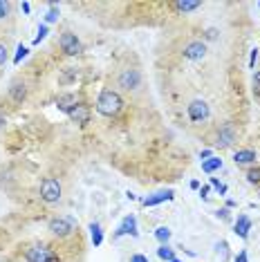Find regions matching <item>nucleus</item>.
<instances>
[{
	"label": "nucleus",
	"mask_w": 260,
	"mask_h": 262,
	"mask_svg": "<svg viewBox=\"0 0 260 262\" xmlns=\"http://www.w3.org/2000/svg\"><path fill=\"white\" fill-rule=\"evenodd\" d=\"M206 38H209V40L218 38V29H206Z\"/></svg>",
	"instance_id": "nucleus-34"
},
{
	"label": "nucleus",
	"mask_w": 260,
	"mask_h": 262,
	"mask_svg": "<svg viewBox=\"0 0 260 262\" xmlns=\"http://www.w3.org/2000/svg\"><path fill=\"white\" fill-rule=\"evenodd\" d=\"M200 7H202L200 0H177V3H173V9L177 14H191V11L200 9Z\"/></svg>",
	"instance_id": "nucleus-16"
},
{
	"label": "nucleus",
	"mask_w": 260,
	"mask_h": 262,
	"mask_svg": "<svg viewBox=\"0 0 260 262\" xmlns=\"http://www.w3.org/2000/svg\"><path fill=\"white\" fill-rule=\"evenodd\" d=\"M90 235H92V244H94V247H101V242H103L101 224H99V222H92V224H90Z\"/></svg>",
	"instance_id": "nucleus-21"
},
{
	"label": "nucleus",
	"mask_w": 260,
	"mask_h": 262,
	"mask_svg": "<svg viewBox=\"0 0 260 262\" xmlns=\"http://www.w3.org/2000/svg\"><path fill=\"white\" fill-rule=\"evenodd\" d=\"M235 262H249V258H247V251H240L238 255H235Z\"/></svg>",
	"instance_id": "nucleus-31"
},
{
	"label": "nucleus",
	"mask_w": 260,
	"mask_h": 262,
	"mask_svg": "<svg viewBox=\"0 0 260 262\" xmlns=\"http://www.w3.org/2000/svg\"><path fill=\"white\" fill-rule=\"evenodd\" d=\"M211 186H213V188H218V193H220V195H224V193H227V186L218 182V177H211Z\"/></svg>",
	"instance_id": "nucleus-27"
},
{
	"label": "nucleus",
	"mask_w": 260,
	"mask_h": 262,
	"mask_svg": "<svg viewBox=\"0 0 260 262\" xmlns=\"http://www.w3.org/2000/svg\"><path fill=\"white\" fill-rule=\"evenodd\" d=\"M40 200L45 202V204H56L58 200H61L63 195V186L61 182L56 180V177H45L43 182H40Z\"/></svg>",
	"instance_id": "nucleus-2"
},
{
	"label": "nucleus",
	"mask_w": 260,
	"mask_h": 262,
	"mask_svg": "<svg viewBox=\"0 0 260 262\" xmlns=\"http://www.w3.org/2000/svg\"><path fill=\"white\" fill-rule=\"evenodd\" d=\"M235 139H238V130H235L231 123H224V126H220V130H218L213 144L218 148H229L235 144Z\"/></svg>",
	"instance_id": "nucleus-8"
},
{
	"label": "nucleus",
	"mask_w": 260,
	"mask_h": 262,
	"mask_svg": "<svg viewBox=\"0 0 260 262\" xmlns=\"http://www.w3.org/2000/svg\"><path fill=\"white\" fill-rule=\"evenodd\" d=\"M45 36H47V25H40V27H38V36L34 38V43L38 45V43H40V40H43Z\"/></svg>",
	"instance_id": "nucleus-29"
},
{
	"label": "nucleus",
	"mask_w": 260,
	"mask_h": 262,
	"mask_svg": "<svg viewBox=\"0 0 260 262\" xmlns=\"http://www.w3.org/2000/svg\"><path fill=\"white\" fill-rule=\"evenodd\" d=\"M182 56L188 58V61H202L206 56V43L202 40H188L182 50Z\"/></svg>",
	"instance_id": "nucleus-10"
},
{
	"label": "nucleus",
	"mask_w": 260,
	"mask_h": 262,
	"mask_svg": "<svg viewBox=\"0 0 260 262\" xmlns=\"http://www.w3.org/2000/svg\"><path fill=\"white\" fill-rule=\"evenodd\" d=\"M11 16H14V3L0 0V25H5L7 20H11Z\"/></svg>",
	"instance_id": "nucleus-18"
},
{
	"label": "nucleus",
	"mask_w": 260,
	"mask_h": 262,
	"mask_svg": "<svg viewBox=\"0 0 260 262\" xmlns=\"http://www.w3.org/2000/svg\"><path fill=\"white\" fill-rule=\"evenodd\" d=\"M233 229H235V235L242 237V240H247V237H249V231H251V220H249V215H238Z\"/></svg>",
	"instance_id": "nucleus-15"
},
{
	"label": "nucleus",
	"mask_w": 260,
	"mask_h": 262,
	"mask_svg": "<svg viewBox=\"0 0 260 262\" xmlns=\"http://www.w3.org/2000/svg\"><path fill=\"white\" fill-rule=\"evenodd\" d=\"M186 115H188V119H191L193 123H204V121H209V117H211V108H209L206 101L195 99V101H191V103L186 105Z\"/></svg>",
	"instance_id": "nucleus-5"
},
{
	"label": "nucleus",
	"mask_w": 260,
	"mask_h": 262,
	"mask_svg": "<svg viewBox=\"0 0 260 262\" xmlns=\"http://www.w3.org/2000/svg\"><path fill=\"white\" fill-rule=\"evenodd\" d=\"M247 182L249 184H260V168H249L247 170Z\"/></svg>",
	"instance_id": "nucleus-25"
},
{
	"label": "nucleus",
	"mask_w": 260,
	"mask_h": 262,
	"mask_svg": "<svg viewBox=\"0 0 260 262\" xmlns=\"http://www.w3.org/2000/svg\"><path fill=\"white\" fill-rule=\"evenodd\" d=\"M27 52H29V50H27V47H25V45H18V54H16V58H14V63H16V65H18V63L23 61V58H25V56H27Z\"/></svg>",
	"instance_id": "nucleus-26"
},
{
	"label": "nucleus",
	"mask_w": 260,
	"mask_h": 262,
	"mask_svg": "<svg viewBox=\"0 0 260 262\" xmlns=\"http://www.w3.org/2000/svg\"><path fill=\"white\" fill-rule=\"evenodd\" d=\"M7 56H9L7 45H3V43H0V65H5V63H7Z\"/></svg>",
	"instance_id": "nucleus-28"
},
{
	"label": "nucleus",
	"mask_w": 260,
	"mask_h": 262,
	"mask_svg": "<svg viewBox=\"0 0 260 262\" xmlns=\"http://www.w3.org/2000/svg\"><path fill=\"white\" fill-rule=\"evenodd\" d=\"M222 168V159L220 157H209V159H204L202 162V170L204 172H215V170H220Z\"/></svg>",
	"instance_id": "nucleus-19"
},
{
	"label": "nucleus",
	"mask_w": 260,
	"mask_h": 262,
	"mask_svg": "<svg viewBox=\"0 0 260 262\" xmlns=\"http://www.w3.org/2000/svg\"><path fill=\"white\" fill-rule=\"evenodd\" d=\"M76 76H79L76 68H65V70H63V74L58 76V83H61V85H70V83H74V81H76Z\"/></svg>",
	"instance_id": "nucleus-20"
},
{
	"label": "nucleus",
	"mask_w": 260,
	"mask_h": 262,
	"mask_svg": "<svg viewBox=\"0 0 260 262\" xmlns=\"http://www.w3.org/2000/svg\"><path fill=\"white\" fill-rule=\"evenodd\" d=\"M209 186H202V188H200V198H202V200H206V198H209Z\"/></svg>",
	"instance_id": "nucleus-36"
},
{
	"label": "nucleus",
	"mask_w": 260,
	"mask_h": 262,
	"mask_svg": "<svg viewBox=\"0 0 260 262\" xmlns=\"http://www.w3.org/2000/svg\"><path fill=\"white\" fill-rule=\"evenodd\" d=\"M58 20V7L56 5H50V11H47V16H45V25L47 23H56Z\"/></svg>",
	"instance_id": "nucleus-24"
},
{
	"label": "nucleus",
	"mask_w": 260,
	"mask_h": 262,
	"mask_svg": "<svg viewBox=\"0 0 260 262\" xmlns=\"http://www.w3.org/2000/svg\"><path fill=\"white\" fill-rule=\"evenodd\" d=\"M121 235H133V237H137L139 233H137V220H135V215H126L123 217V222L119 224V229L115 231V240L117 237H121Z\"/></svg>",
	"instance_id": "nucleus-11"
},
{
	"label": "nucleus",
	"mask_w": 260,
	"mask_h": 262,
	"mask_svg": "<svg viewBox=\"0 0 260 262\" xmlns=\"http://www.w3.org/2000/svg\"><path fill=\"white\" fill-rule=\"evenodd\" d=\"M168 200H173V190H159V193H155V195H150V198L144 200V206H157V204L168 202Z\"/></svg>",
	"instance_id": "nucleus-17"
},
{
	"label": "nucleus",
	"mask_w": 260,
	"mask_h": 262,
	"mask_svg": "<svg viewBox=\"0 0 260 262\" xmlns=\"http://www.w3.org/2000/svg\"><path fill=\"white\" fill-rule=\"evenodd\" d=\"M200 157H202V162H204V159L213 157V152H211V150H202V152H200Z\"/></svg>",
	"instance_id": "nucleus-37"
},
{
	"label": "nucleus",
	"mask_w": 260,
	"mask_h": 262,
	"mask_svg": "<svg viewBox=\"0 0 260 262\" xmlns=\"http://www.w3.org/2000/svg\"><path fill=\"white\" fill-rule=\"evenodd\" d=\"M68 117H70V121L72 123H79V126H88L90 123V119H92V110H90V105H85V103H76L72 110L68 112Z\"/></svg>",
	"instance_id": "nucleus-9"
},
{
	"label": "nucleus",
	"mask_w": 260,
	"mask_h": 262,
	"mask_svg": "<svg viewBox=\"0 0 260 262\" xmlns=\"http://www.w3.org/2000/svg\"><path fill=\"white\" fill-rule=\"evenodd\" d=\"M157 255H159V258H162L164 262H173V260H175V251L168 247V244H159Z\"/></svg>",
	"instance_id": "nucleus-22"
},
{
	"label": "nucleus",
	"mask_w": 260,
	"mask_h": 262,
	"mask_svg": "<svg viewBox=\"0 0 260 262\" xmlns=\"http://www.w3.org/2000/svg\"><path fill=\"white\" fill-rule=\"evenodd\" d=\"M155 237H157V240L162 242V244H166V242L170 240V229H168V226H159V229L155 231Z\"/></svg>",
	"instance_id": "nucleus-23"
},
{
	"label": "nucleus",
	"mask_w": 260,
	"mask_h": 262,
	"mask_svg": "<svg viewBox=\"0 0 260 262\" xmlns=\"http://www.w3.org/2000/svg\"><path fill=\"white\" fill-rule=\"evenodd\" d=\"M256 58H258V50H251V58H249V68L256 65Z\"/></svg>",
	"instance_id": "nucleus-35"
},
{
	"label": "nucleus",
	"mask_w": 260,
	"mask_h": 262,
	"mask_svg": "<svg viewBox=\"0 0 260 262\" xmlns=\"http://www.w3.org/2000/svg\"><path fill=\"white\" fill-rule=\"evenodd\" d=\"M25 260L27 262H58V253L52 251L45 244H34L25 251Z\"/></svg>",
	"instance_id": "nucleus-4"
},
{
	"label": "nucleus",
	"mask_w": 260,
	"mask_h": 262,
	"mask_svg": "<svg viewBox=\"0 0 260 262\" xmlns=\"http://www.w3.org/2000/svg\"><path fill=\"white\" fill-rule=\"evenodd\" d=\"M47 229L52 231L56 237H68L76 231V222L72 217H65V215H58V217H52L47 222Z\"/></svg>",
	"instance_id": "nucleus-3"
},
{
	"label": "nucleus",
	"mask_w": 260,
	"mask_h": 262,
	"mask_svg": "<svg viewBox=\"0 0 260 262\" xmlns=\"http://www.w3.org/2000/svg\"><path fill=\"white\" fill-rule=\"evenodd\" d=\"M29 9H32L29 7V3H23V11H25V14H29Z\"/></svg>",
	"instance_id": "nucleus-39"
},
{
	"label": "nucleus",
	"mask_w": 260,
	"mask_h": 262,
	"mask_svg": "<svg viewBox=\"0 0 260 262\" xmlns=\"http://www.w3.org/2000/svg\"><path fill=\"white\" fill-rule=\"evenodd\" d=\"M218 217H222V220H229V208H220V211L215 213Z\"/></svg>",
	"instance_id": "nucleus-33"
},
{
	"label": "nucleus",
	"mask_w": 260,
	"mask_h": 262,
	"mask_svg": "<svg viewBox=\"0 0 260 262\" xmlns=\"http://www.w3.org/2000/svg\"><path fill=\"white\" fill-rule=\"evenodd\" d=\"M258 159V152L251 150V148H245V150H238L233 155V162L235 166H253Z\"/></svg>",
	"instance_id": "nucleus-12"
},
{
	"label": "nucleus",
	"mask_w": 260,
	"mask_h": 262,
	"mask_svg": "<svg viewBox=\"0 0 260 262\" xmlns=\"http://www.w3.org/2000/svg\"><path fill=\"white\" fill-rule=\"evenodd\" d=\"M173 262H182V260H173Z\"/></svg>",
	"instance_id": "nucleus-40"
},
{
	"label": "nucleus",
	"mask_w": 260,
	"mask_h": 262,
	"mask_svg": "<svg viewBox=\"0 0 260 262\" xmlns=\"http://www.w3.org/2000/svg\"><path fill=\"white\" fill-rule=\"evenodd\" d=\"M9 97L16 101V103H23V101L27 99V85L25 81H14L9 88Z\"/></svg>",
	"instance_id": "nucleus-14"
},
{
	"label": "nucleus",
	"mask_w": 260,
	"mask_h": 262,
	"mask_svg": "<svg viewBox=\"0 0 260 262\" xmlns=\"http://www.w3.org/2000/svg\"><path fill=\"white\" fill-rule=\"evenodd\" d=\"M76 103H79V101H76V97L72 92H63V94H58V97H56V108L61 112H65V115H68V112L72 110Z\"/></svg>",
	"instance_id": "nucleus-13"
},
{
	"label": "nucleus",
	"mask_w": 260,
	"mask_h": 262,
	"mask_svg": "<svg viewBox=\"0 0 260 262\" xmlns=\"http://www.w3.org/2000/svg\"><path fill=\"white\" fill-rule=\"evenodd\" d=\"M58 45H61V50L68 56H79L81 52H83V45H81L79 36H76L74 32H70V29H65V32L61 34V38H58Z\"/></svg>",
	"instance_id": "nucleus-6"
},
{
	"label": "nucleus",
	"mask_w": 260,
	"mask_h": 262,
	"mask_svg": "<svg viewBox=\"0 0 260 262\" xmlns=\"http://www.w3.org/2000/svg\"><path fill=\"white\" fill-rule=\"evenodd\" d=\"M253 85H256V90L260 92V70H256V74H253Z\"/></svg>",
	"instance_id": "nucleus-32"
},
{
	"label": "nucleus",
	"mask_w": 260,
	"mask_h": 262,
	"mask_svg": "<svg viewBox=\"0 0 260 262\" xmlns=\"http://www.w3.org/2000/svg\"><path fill=\"white\" fill-rule=\"evenodd\" d=\"M5 126H7V117H5L3 112H0V128H5Z\"/></svg>",
	"instance_id": "nucleus-38"
},
{
	"label": "nucleus",
	"mask_w": 260,
	"mask_h": 262,
	"mask_svg": "<svg viewBox=\"0 0 260 262\" xmlns=\"http://www.w3.org/2000/svg\"><path fill=\"white\" fill-rule=\"evenodd\" d=\"M141 72L135 68H128V70H121L119 72V79H117V83H119V88H123V90H137V88H141Z\"/></svg>",
	"instance_id": "nucleus-7"
},
{
	"label": "nucleus",
	"mask_w": 260,
	"mask_h": 262,
	"mask_svg": "<svg viewBox=\"0 0 260 262\" xmlns=\"http://www.w3.org/2000/svg\"><path fill=\"white\" fill-rule=\"evenodd\" d=\"M130 262H150L146 255H141V253H133L130 255Z\"/></svg>",
	"instance_id": "nucleus-30"
},
{
	"label": "nucleus",
	"mask_w": 260,
	"mask_h": 262,
	"mask_svg": "<svg viewBox=\"0 0 260 262\" xmlns=\"http://www.w3.org/2000/svg\"><path fill=\"white\" fill-rule=\"evenodd\" d=\"M123 108V99L115 90H101L97 97V112L103 117H117Z\"/></svg>",
	"instance_id": "nucleus-1"
}]
</instances>
